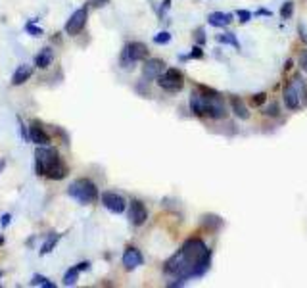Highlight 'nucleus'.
Wrapping results in <instances>:
<instances>
[{
	"instance_id": "f257e3e1",
	"label": "nucleus",
	"mask_w": 307,
	"mask_h": 288,
	"mask_svg": "<svg viewBox=\"0 0 307 288\" xmlns=\"http://www.w3.org/2000/svg\"><path fill=\"white\" fill-rule=\"evenodd\" d=\"M210 265L211 252L206 242L201 238H190L182 244L181 250H177V254L167 259L163 275L169 278L167 286H182L186 280L203 277Z\"/></svg>"
},
{
	"instance_id": "f03ea898",
	"label": "nucleus",
	"mask_w": 307,
	"mask_h": 288,
	"mask_svg": "<svg viewBox=\"0 0 307 288\" xmlns=\"http://www.w3.org/2000/svg\"><path fill=\"white\" fill-rule=\"evenodd\" d=\"M190 110L194 115L210 119H225L229 115L225 100L208 86H201V92H194L190 96Z\"/></svg>"
},
{
	"instance_id": "7ed1b4c3",
	"label": "nucleus",
	"mask_w": 307,
	"mask_h": 288,
	"mask_svg": "<svg viewBox=\"0 0 307 288\" xmlns=\"http://www.w3.org/2000/svg\"><path fill=\"white\" fill-rule=\"evenodd\" d=\"M35 169H37L38 175L54 179V181H60V179H64L67 175V167L62 162L60 152L50 144L37 148V152H35Z\"/></svg>"
},
{
	"instance_id": "20e7f679",
	"label": "nucleus",
	"mask_w": 307,
	"mask_h": 288,
	"mask_svg": "<svg viewBox=\"0 0 307 288\" xmlns=\"http://www.w3.org/2000/svg\"><path fill=\"white\" fill-rule=\"evenodd\" d=\"M67 194L77 200L83 206H88V204H94L96 198H98V186L90 179H77L69 184L67 188Z\"/></svg>"
},
{
	"instance_id": "39448f33",
	"label": "nucleus",
	"mask_w": 307,
	"mask_h": 288,
	"mask_svg": "<svg viewBox=\"0 0 307 288\" xmlns=\"http://www.w3.org/2000/svg\"><path fill=\"white\" fill-rule=\"evenodd\" d=\"M307 94V85L305 81L299 75H296L282 90V100L286 104L288 110H299L301 108V100Z\"/></svg>"
},
{
	"instance_id": "423d86ee",
	"label": "nucleus",
	"mask_w": 307,
	"mask_h": 288,
	"mask_svg": "<svg viewBox=\"0 0 307 288\" xmlns=\"http://www.w3.org/2000/svg\"><path fill=\"white\" fill-rule=\"evenodd\" d=\"M158 85L162 86L163 90H167V92H179L184 86V75H182L181 69L169 67L158 77Z\"/></svg>"
},
{
	"instance_id": "0eeeda50",
	"label": "nucleus",
	"mask_w": 307,
	"mask_h": 288,
	"mask_svg": "<svg viewBox=\"0 0 307 288\" xmlns=\"http://www.w3.org/2000/svg\"><path fill=\"white\" fill-rule=\"evenodd\" d=\"M148 56V48L144 42H129L125 44L123 52H121V67H133V64L140 62Z\"/></svg>"
},
{
	"instance_id": "6e6552de",
	"label": "nucleus",
	"mask_w": 307,
	"mask_h": 288,
	"mask_svg": "<svg viewBox=\"0 0 307 288\" xmlns=\"http://www.w3.org/2000/svg\"><path fill=\"white\" fill-rule=\"evenodd\" d=\"M86 19H88V12H86V8H79L77 12H73L71 18L67 19V23H66V33L67 35H71V37L79 35V33L85 29Z\"/></svg>"
},
{
	"instance_id": "1a4fd4ad",
	"label": "nucleus",
	"mask_w": 307,
	"mask_h": 288,
	"mask_svg": "<svg viewBox=\"0 0 307 288\" xmlns=\"http://www.w3.org/2000/svg\"><path fill=\"white\" fill-rule=\"evenodd\" d=\"M102 204L108 211L112 213H123L127 210V202H125L123 196L115 194V192H104L102 194Z\"/></svg>"
},
{
	"instance_id": "9d476101",
	"label": "nucleus",
	"mask_w": 307,
	"mask_h": 288,
	"mask_svg": "<svg viewBox=\"0 0 307 288\" xmlns=\"http://www.w3.org/2000/svg\"><path fill=\"white\" fill-rule=\"evenodd\" d=\"M148 219V210L140 200H133L129 204V221L134 227H142Z\"/></svg>"
},
{
	"instance_id": "9b49d317",
	"label": "nucleus",
	"mask_w": 307,
	"mask_h": 288,
	"mask_svg": "<svg viewBox=\"0 0 307 288\" xmlns=\"http://www.w3.org/2000/svg\"><path fill=\"white\" fill-rule=\"evenodd\" d=\"M163 71H165V62L158 60V58H152V60H148L142 66L144 81H154V79H158V77L162 75Z\"/></svg>"
},
{
	"instance_id": "f8f14e48",
	"label": "nucleus",
	"mask_w": 307,
	"mask_h": 288,
	"mask_svg": "<svg viewBox=\"0 0 307 288\" xmlns=\"http://www.w3.org/2000/svg\"><path fill=\"white\" fill-rule=\"evenodd\" d=\"M142 263H144V258L140 250H136L134 246H129V248L123 252V265L127 271H133V269L140 267Z\"/></svg>"
},
{
	"instance_id": "ddd939ff",
	"label": "nucleus",
	"mask_w": 307,
	"mask_h": 288,
	"mask_svg": "<svg viewBox=\"0 0 307 288\" xmlns=\"http://www.w3.org/2000/svg\"><path fill=\"white\" fill-rule=\"evenodd\" d=\"M29 140L37 146H46V144H50V136L42 127H38L37 123H31L29 125Z\"/></svg>"
},
{
	"instance_id": "4468645a",
	"label": "nucleus",
	"mask_w": 307,
	"mask_h": 288,
	"mask_svg": "<svg viewBox=\"0 0 307 288\" xmlns=\"http://www.w3.org/2000/svg\"><path fill=\"white\" fill-rule=\"evenodd\" d=\"M230 108H232V112H234V115L238 117V119H242V121H246V119H249V110L248 106L244 104V100L240 98V96H230Z\"/></svg>"
},
{
	"instance_id": "2eb2a0df",
	"label": "nucleus",
	"mask_w": 307,
	"mask_h": 288,
	"mask_svg": "<svg viewBox=\"0 0 307 288\" xmlns=\"http://www.w3.org/2000/svg\"><path fill=\"white\" fill-rule=\"evenodd\" d=\"M230 21H232V16L230 14H223V12H213L208 16V23L211 27H227Z\"/></svg>"
},
{
	"instance_id": "dca6fc26",
	"label": "nucleus",
	"mask_w": 307,
	"mask_h": 288,
	"mask_svg": "<svg viewBox=\"0 0 307 288\" xmlns=\"http://www.w3.org/2000/svg\"><path fill=\"white\" fill-rule=\"evenodd\" d=\"M31 75H33V67L23 64V66H19L18 69H16V73L12 75V85H23L25 81L31 79Z\"/></svg>"
},
{
	"instance_id": "f3484780",
	"label": "nucleus",
	"mask_w": 307,
	"mask_h": 288,
	"mask_svg": "<svg viewBox=\"0 0 307 288\" xmlns=\"http://www.w3.org/2000/svg\"><path fill=\"white\" fill-rule=\"evenodd\" d=\"M52 60H54V52L50 48H42L35 58V66L40 67V69H46L52 64Z\"/></svg>"
},
{
	"instance_id": "a211bd4d",
	"label": "nucleus",
	"mask_w": 307,
	"mask_h": 288,
	"mask_svg": "<svg viewBox=\"0 0 307 288\" xmlns=\"http://www.w3.org/2000/svg\"><path fill=\"white\" fill-rule=\"evenodd\" d=\"M60 238H62V234H56V232H52L50 236L46 238V242L42 244V248H40V256H46V254H50L52 250L56 248V244L60 242Z\"/></svg>"
},
{
	"instance_id": "6ab92c4d",
	"label": "nucleus",
	"mask_w": 307,
	"mask_h": 288,
	"mask_svg": "<svg viewBox=\"0 0 307 288\" xmlns=\"http://www.w3.org/2000/svg\"><path fill=\"white\" fill-rule=\"evenodd\" d=\"M217 42L221 44H230V46H234L236 50H240V42L238 38L234 37V33H223V35H217Z\"/></svg>"
},
{
	"instance_id": "aec40b11",
	"label": "nucleus",
	"mask_w": 307,
	"mask_h": 288,
	"mask_svg": "<svg viewBox=\"0 0 307 288\" xmlns=\"http://www.w3.org/2000/svg\"><path fill=\"white\" fill-rule=\"evenodd\" d=\"M79 273H81V269L77 267H71L69 271H66V275H64V284L66 286H73L77 282V278H79Z\"/></svg>"
},
{
	"instance_id": "412c9836",
	"label": "nucleus",
	"mask_w": 307,
	"mask_h": 288,
	"mask_svg": "<svg viewBox=\"0 0 307 288\" xmlns=\"http://www.w3.org/2000/svg\"><path fill=\"white\" fill-rule=\"evenodd\" d=\"M31 284L33 286H46V288H56V284L52 282V280H48L46 277H42V275H35V277L31 278Z\"/></svg>"
},
{
	"instance_id": "4be33fe9",
	"label": "nucleus",
	"mask_w": 307,
	"mask_h": 288,
	"mask_svg": "<svg viewBox=\"0 0 307 288\" xmlns=\"http://www.w3.org/2000/svg\"><path fill=\"white\" fill-rule=\"evenodd\" d=\"M292 12H294V2H292V0H288V2L282 4V8H280V18L290 19L292 18Z\"/></svg>"
},
{
	"instance_id": "5701e85b",
	"label": "nucleus",
	"mask_w": 307,
	"mask_h": 288,
	"mask_svg": "<svg viewBox=\"0 0 307 288\" xmlns=\"http://www.w3.org/2000/svg\"><path fill=\"white\" fill-rule=\"evenodd\" d=\"M169 40H171V33H167V31H162V33L154 35V42L156 44H167Z\"/></svg>"
},
{
	"instance_id": "b1692460",
	"label": "nucleus",
	"mask_w": 307,
	"mask_h": 288,
	"mask_svg": "<svg viewBox=\"0 0 307 288\" xmlns=\"http://www.w3.org/2000/svg\"><path fill=\"white\" fill-rule=\"evenodd\" d=\"M25 31H27V33H31L33 37H42V29L35 25V19H33V21H29L27 25H25Z\"/></svg>"
},
{
	"instance_id": "393cba45",
	"label": "nucleus",
	"mask_w": 307,
	"mask_h": 288,
	"mask_svg": "<svg viewBox=\"0 0 307 288\" xmlns=\"http://www.w3.org/2000/svg\"><path fill=\"white\" fill-rule=\"evenodd\" d=\"M265 100H267V94H265V92H258V94L251 96L249 104H251V106H261V104H265Z\"/></svg>"
},
{
	"instance_id": "a878e982",
	"label": "nucleus",
	"mask_w": 307,
	"mask_h": 288,
	"mask_svg": "<svg viewBox=\"0 0 307 288\" xmlns=\"http://www.w3.org/2000/svg\"><path fill=\"white\" fill-rule=\"evenodd\" d=\"M236 16H238L240 23H248L249 19L253 18V14L248 12V10H236Z\"/></svg>"
},
{
	"instance_id": "bb28decb",
	"label": "nucleus",
	"mask_w": 307,
	"mask_h": 288,
	"mask_svg": "<svg viewBox=\"0 0 307 288\" xmlns=\"http://www.w3.org/2000/svg\"><path fill=\"white\" fill-rule=\"evenodd\" d=\"M263 114H265V115H271V117L278 115V104H277V102H273V104L265 106V108H263Z\"/></svg>"
},
{
	"instance_id": "cd10ccee",
	"label": "nucleus",
	"mask_w": 307,
	"mask_h": 288,
	"mask_svg": "<svg viewBox=\"0 0 307 288\" xmlns=\"http://www.w3.org/2000/svg\"><path fill=\"white\" fill-rule=\"evenodd\" d=\"M192 58H203V50L200 46H194L188 56H181V60H192Z\"/></svg>"
},
{
	"instance_id": "c85d7f7f",
	"label": "nucleus",
	"mask_w": 307,
	"mask_h": 288,
	"mask_svg": "<svg viewBox=\"0 0 307 288\" xmlns=\"http://www.w3.org/2000/svg\"><path fill=\"white\" fill-rule=\"evenodd\" d=\"M299 66H301V69L307 73V50H303V52L299 54Z\"/></svg>"
},
{
	"instance_id": "c756f323",
	"label": "nucleus",
	"mask_w": 307,
	"mask_h": 288,
	"mask_svg": "<svg viewBox=\"0 0 307 288\" xmlns=\"http://www.w3.org/2000/svg\"><path fill=\"white\" fill-rule=\"evenodd\" d=\"M196 42H198V44H203V42H206V33H203L201 29L196 31Z\"/></svg>"
},
{
	"instance_id": "7c9ffc66",
	"label": "nucleus",
	"mask_w": 307,
	"mask_h": 288,
	"mask_svg": "<svg viewBox=\"0 0 307 288\" xmlns=\"http://www.w3.org/2000/svg\"><path fill=\"white\" fill-rule=\"evenodd\" d=\"M299 33H301V40H303V42H307V29H305V25H303V23H299Z\"/></svg>"
},
{
	"instance_id": "2f4dec72",
	"label": "nucleus",
	"mask_w": 307,
	"mask_h": 288,
	"mask_svg": "<svg viewBox=\"0 0 307 288\" xmlns=\"http://www.w3.org/2000/svg\"><path fill=\"white\" fill-rule=\"evenodd\" d=\"M255 16H273V12L267 8H259L258 12H255Z\"/></svg>"
},
{
	"instance_id": "473e14b6",
	"label": "nucleus",
	"mask_w": 307,
	"mask_h": 288,
	"mask_svg": "<svg viewBox=\"0 0 307 288\" xmlns=\"http://www.w3.org/2000/svg\"><path fill=\"white\" fill-rule=\"evenodd\" d=\"M10 219H12V217H10V213H4V215H2V227H8Z\"/></svg>"
},
{
	"instance_id": "72a5a7b5",
	"label": "nucleus",
	"mask_w": 307,
	"mask_h": 288,
	"mask_svg": "<svg viewBox=\"0 0 307 288\" xmlns=\"http://www.w3.org/2000/svg\"><path fill=\"white\" fill-rule=\"evenodd\" d=\"M90 4H92V6H98V8H100V6L108 4V0H90Z\"/></svg>"
},
{
	"instance_id": "f704fd0d",
	"label": "nucleus",
	"mask_w": 307,
	"mask_h": 288,
	"mask_svg": "<svg viewBox=\"0 0 307 288\" xmlns=\"http://www.w3.org/2000/svg\"><path fill=\"white\" fill-rule=\"evenodd\" d=\"M4 167H6V160H4V158H0V173L4 171Z\"/></svg>"
},
{
	"instance_id": "c9c22d12",
	"label": "nucleus",
	"mask_w": 307,
	"mask_h": 288,
	"mask_svg": "<svg viewBox=\"0 0 307 288\" xmlns=\"http://www.w3.org/2000/svg\"><path fill=\"white\" fill-rule=\"evenodd\" d=\"M2 244H4V238H2V236H0V246H2Z\"/></svg>"
},
{
	"instance_id": "e433bc0d",
	"label": "nucleus",
	"mask_w": 307,
	"mask_h": 288,
	"mask_svg": "<svg viewBox=\"0 0 307 288\" xmlns=\"http://www.w3.org/2000/svg\"><path fill=\"white\" fill-rule=\"evenodd\" d=\"M0 277H2V273H0Z\"/></svg>"
}]
</instances>
